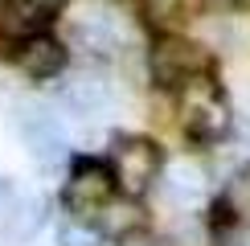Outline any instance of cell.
<instances>
[{"mask_svg":"<svg viewBox=\"0 0 250 246\" xmlns=\"http://www.w3.org/2000/svg\"><path fill=\"white\" fill-rule=\"evenodd\" d=\"M185 4L189 0H144V13H148L152 25H168V20H176L185 13Z\"/></svg>","mask_w":250,"mask_h":246,"instance_id":"13","label":"cell"},{"mask_svg":"<svg viewBox=\"0 0 250 246\" xmlns=\"http://www.w3.org/2000/svg\"><path fill=\"white\" fill-rule=\"evenodd\" d=\"M17 70L29 74V78H58L66 70V45L49 33L25 37L17 45Z\"/></svg>","mask_w":250,"mask_h":246,"instance_id":"8","label":"cell"},{"mask_svg":"<svg viewBox=\"0 0 250 246\" xmlns=\"http://www.w3.org/2000/svg\"><path fill=\"white\" fill-rule=\"evenodd\" d=\"M70 41L90 58H115L119 54V25L107 13H82L70 25Z\"/></svg>","mask_w":250,"mask_h":246,"instance_id":"9","label":"cell"},{"mask_svg":"<svg viewBox=\"0 0 250 246\" xmlns=\"http://www.w3.org/2000/svg\"><path fill=\"white\" fill-rule=\"evenodd\" d=\"M66 0H0V37H37L49 20H58Z\"/></svg>","mask_w":250,"mask_h":246,"instance_id":"6","label":"cell"},{"mask_svg":"<svg viewBox=\"0 0 250 246\" xmlns=\"http://www.w3.org/2000/svg\"><path fill=\"white\" fill-rule=\"evenodd\" d=\"M45 222V201L41 197H33V193H25V197H17V205H13V213H8V234H13L17 242H25V238H33L37 234V226Z\"/></svg>","mask_w":250,"mask_h":246,"instance_id":"11","label":"cell"},{"mask_svg":"<svg viewBox=\"0 0 250 246\" xmlns=\"http://www.w3.org/2000/svg\"><path fill=\"white\" fill-rule=\"evenodd\" d=\"M176 107H181L185 131H189L193 140H201V144L222 140L226 131L234 127L230 107H226V95H222V86H217L209 74H197V78L185 82L181 95H176Z\"/></svg>","mask_w":250,"mask_h":246,"instance_id":"1","label":"cell"},{"mask_svg":"<svg viewBox=\"0 0 250 246\" xmlns=\"http://www.w3.org/2000/svg\"><path fill=\"white\" fill-rule=\"evenodd\" d=\"M107 168L123 197H144L156 184V172H160V148L148 136H115Z\"/></svg>","mask_w":250,"mask_h":246,"instance_id":"2","label":"cell"},{"mask_svg":"<svg viewBox=\"0 0 250 246\" xmlns=\"http://www.w3.org/2000/svg\"><path fill=\"white\" fill-rule=\"evenodd\" d=\"M230 131H234V140H238V144H234V148H238V160H250V119H238Z\"/></svg>","mask_w":250,"mask_h":246,"instance_id":"16","label":"cell"},{"mask_svg":"<svg viewBox=\"0 0 250 246\" xmlns=\"http://www.w3.org/2000/svg\"><path fill=\"white\" fill-rule=\"evenodd\" d=\"M17 136L21 144L29 148V156H33L41 168H54V164L66 160V131L58 127V119L54 115H45L41 107H25L21 111V119H17Z\"/></svg>","mask_w":250,"mask_h":246,"instance_id":"5","label":"cell"},{"mask_svg":"<svg viewBox=\"0 0 250 246\" xmlns=\"http://www.w3.org/2000/svg\"><path fill=\"white\" fill-rule=\"evenodd\" d=\"M115 197V177H111V168L103 160H90L82 156L74 160V168H70L66 177V189H62V201H66V209L74 213V218L86 222L90 213H103Z\"/></svg>","mask_w":250,"mask_h":246,"instance_id":"3","label":"cell"},{"mask_svg":"<svg viewBox=\"0 0 250 246\" xmlns=\"http://www.w3.org/2000/svg\"><path fill=\"white\" fill-rule=\"evenodd\" d=\"M242 246H250V242H242Z\"/></svg>","mask_w":250,"mask_h":246,"instance_id":"17","label":"cell"},{"mask_svg":"<svg viewBox=\"0 0 250 246\" xmlns=\"http://www.w3.org/2000/svg\"><path fill=\"white\" fill-rule=\"evenodd\" d=\"M119 246H168V242L156 238L152 230H127V234L119 238Z\"/></svg>","mask_w":250,"mask_h":246,"instance_id":"15","label":"cell"},{"mask_svg":"<svg viewBox=\"0 0 250 246\" xmlns=\"http://www.w3.org/2000/svg\"><path fill=\"white\" fill-rule=\"evenodd\" d=\"M205 189H209V184H205V172L197 168V164H185V160L172 164L168 177L160 181V193H164L172 205H181V209L201 205V201H205Z\"/></svg>","mask_w":250,"mask_h":246,"instance_id":"10","label":"cell"},{"mask_svg":"<svg viewBox=\"0 0 250 246\" xmlns=\"http://www.w3.org/2000/svg\"><path fill=\"white\" fill-rule=\"evenodd\" d=\"M152 82H160V86H185L189 78L205 74L209 70V49L201 45V41L193 37H160L152 45Z\"/></svg>","mask_w":250,"mask_h":246,"instance_id":"4","label":"cell"},{"mask_svg":"<svg viewBox=\"0 0 250 246\" xmlns=\"http://www.w3.org/2000/svg\"><path fill=\"white\" fill-rule=\"evenodd\" d=\"M58 99H62V107H66L70 115H78V119H99L103 111H111V102H115L111 82L103 74H70L58 86Z\"/></svg>","mask_w":250,"mask_h":246,"instance_id":"7","label":"cell"},{"mask_svg":"<svg viewBox=\"0 0 250 246\" xmlns=\"http://www.w3.org/2000/svg\"><path fill=\"white\" fill-rule=\"evenodd\" d=\"M58 246H103V230L82 218H66L58 226Z\"/></svg>","mask_w":250,"mask_h":246,"instance_id":"12","label":"cell"},{"mask_svg":"<svg viewBox=\"0 0 250 246\" xmlns=\"http://www.w3.org/2000/svg\"><path fill=\"white\" fill-rule=\"evenodd\" d=\"M17 184L8 181V177H0V222H8V213H13V205H17Z\"/></svg>","mask_w":250,"mask_h":246,"instance_id":"14","label":"cell"}]
</instances>
